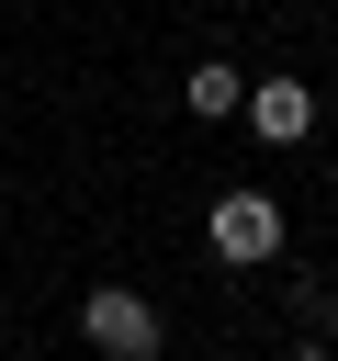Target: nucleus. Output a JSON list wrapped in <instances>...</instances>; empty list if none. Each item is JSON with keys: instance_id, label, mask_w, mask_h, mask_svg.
<instances>
[{"instance_id": "2", "label": "nucleus", "mask_w": 338, "mask_h": 361, "mask_svg": "<svg viewBox=\"0 0 338 361\" xmlns=\"http://www.w3.org/2000/svg\"><path fill=\"white\" fill-rule=\"evenodd\" d=\"M214 259H237V271L282 259V203H270V192H225V203H214Z\"/></svg>"}, {"instance_id": "3", "label": "nucleus", "mask_w": 338, "mask_h": 361, "mask_svg": "<svg viewBox=\"0 0 338 361\" xmlns=\"http://www.w3.org/2000/svg\"><path fill=\"white\" fill-rule=\"evenodd\" d=\"M237 113L259 124V147H304V135H315V90H304V79H259Z\"/></svg>"}, {"instance_id": "4", "label": "nucleus", "mask_w": 338, "mask_h": 361, "mask_svg": "<svg viewBox=\"0 0 338 361\" xmlns=\"http://www.w3.org/2000/svg\"><path fill=\"white\" fill-rule=\"evenodd\" d=\"M237 102H248V79H237L225 56H203V68L180 79V113H203V124H214V113H237Z\"/></svg>"}, {"instance_id": "1", "label": "nucleus", "mask_w": 338, "mask_h": 361, "mask_svg": "<svg viewBox=\"0 0 338 361\" xmlns=\"http://www.w3.org/2000/svg\"><path fill=\"white\" fill-rule=\"evenodd\" d=\"M79 338H90V350H113V361H158V350H169L158 305H146V293H124V282H90V305H79Z\"/></svg>"}]
</instances>
